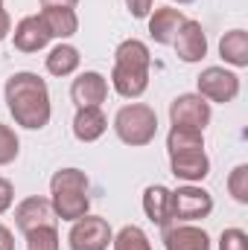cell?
Segmentation results:
<instances>
[{
  "label": "cell",
  "mask_w": 248,
  "mask_h": 250,
  "mask_svg": "<svg viewBox=\"0 0 248 250\" xmlns=\"http://www.w3.org/2000/svg\"><path fill=\"white\" fill-rule=\"evenodd\" d=\"M6 105H9L12 120L29 131H41L53 114L47 82L29 70H21L6 79Z\"/></svg>",
  "instance_id": "cell-1"
},
{
  "label": "cell",
  "mask_w": 248,
  "mask_h": 250,
  "mask_svg": "<svg viewBox=\"0 0 248 250\" xmlns=\"http://www.w3.org/2000/svg\"><path fill=\"white\" fill-rule=\"evenodd\" d=\"M114 134L125 146H149L158 134V114L143 102L123 105L114 117Z\"/></svg>",
  "instance_id": "cell-2"
},
{
  "label": "cell",
  "mask_w": 248,
  "mask_h": 250,
  "mask_svg": "<svg viewBox=\"0 0 248 250\" xmlns=\"http://www.w3.org/2000/svg\"><path fill=\"white\" fill-rule=\"evenodd\" d=\"M111 239H114L111 224L99 215H82L79 221H73L67 233L70 250H108Z\"/></svg>",
  "instance_id": "cell-3"
},
{
  "label": "cell",
  "mask_w": 248,
  "mask_h": 250,
  "mask_svg": "<svg viewBox=\"0 0 248 250\" xmlns=\"http://www.w3.org/2000/svg\"><path fill=\"white\" fill-rule=\"evenodd\" d=\"M196 84H198V96H204L207 102L228 105L240 96V76L225 67H204Z\"/></svg>",
  "instance_id": "cell-4"
},
{
  "label": "cell",
  "mask_w": 248,
  "mask_h": 250,
  "mask_svg": "<svg viewBox=\"0 0 248 250\" xmlns=\"http://www.w3.org/2000/svg\"><path fill=\"white\" fill-rule=\"evenodd\" d=\"M213 212V195L201 187H178L173 192V221H198Z\"/></svg>",
  "instance_id": "cell-5"
},
{
  "label": "cell",
  "mask_w": 248,
  "mask_h": 250,
  "mask_svg": "<svg viewBox=\"0 0 248 250\" xmlns=\"http://www.w3.org/2000/svg\"><path fill=\"white\" fill-rule=\"evenodd\" d=\"M170 120L173 125H181V128L204 131V125L210 123V102L198 93H181L170 102Z\"/></svg>",
  "instance_id": "cell-6"
},
{
  "label": "cell",
  "mask_w": 248,
  "mask_h": 250,
  "mask_svg": "<svg viewBox=\"0 0 248 250\" xmlns=\"http://www.w3.org/2000/svg\"><path fill=\"white\" fill-rule=\"evenodd\" d=\"M70 99L76 108H99L108 99V79L97 70H85L70 84Z\"/></svg>",
  "instance_id": "cell-7"
},
{
  "label": "cell",
  "mask_w": 248,
  "mask_h": 250,
  "mask_svg": "<svg viewBox=\"0 0 248 250\" xmlns=\"http://www.w3.org/2000/svg\"><path fill=\"white\" fill-rule=\"evenodd\" d=\"M173 47H175V53H178L181 62H187V64L201 62V59L207 56V35H204V26H201L198 21H190V18H187L184 23H181V29L175 32Z\"/></svg>",
  "instance_id": "cell-8"
},
{
  "label": "cell",
  "mask_w": 248,
  "mask_h": 250,
  "mask_svg": "<svg viewBox=\"0 0 248 250\" xmlns=\"http://www.w3.org/2000/svg\"><path fill=\"white\" fill-rule=\"evenodd\" d=\"M53 204L47 201V198H24L18 207H15V224H18V230L26 236L29 230H35V227H44V224H53Z\"/></svg>",
  "instance_id": "cell-9"
},
{
  "label": "cell",
  "mask_w": 248,
  "mask_h": 250,
  "mask_svg": "<svg viewBox=\"0 0 248 250\" xmlns=\"http://www.w3.org/2000/svg\"><path fill=\"white\" fill-rule=\"evenodd\" d=\"M170 169L178 181L187 184H196V181H204L210 175V160L204 154V148L198 151H178V154H170Z\"/></svg>",
  "instance_id": "cell-10"
},
{
  "label": "cell",
  "mask_w": 248,
  "mask_h": 250,
  "mask_svg": "<svg viewBox=\"0 0 248 250\" xmlns=\"http://www.w3.org/2000/svg\"><path fill=\"white\" fill-rule=\"evenodd\" d=\"M50 44V32L38 15H26L15 26V50L21 53H38Z\"/></svg>",
  "instance_id": "cell-11"
},
{
  "label": "cell",
  "mask_w": 248,
  "mask_h": 250,
  "mask_svg": "<svg viewBox=\"0 0 248 250\" xmlns=\"http://www.w3.org/2000/svg\"><path fill=\"white\" fill-rule=\"evenodd\" d=\"M184 12L181 9H173V6H161L149 15V35L155 38V44H173L175 41V32L181 29L184 23Z\"/></svg>",
  "instance_id": "cell-12"
},
{
  "label": "cell",
  "mask_w": 248,
  "mask_h": 250,
  "mask_svg": "<svg viewBox=\"0 0 248 250\" xmlns=\"http://www.w3.org/2000/svg\"><path fill=\"white\" fill-rule=\"evenodd\" d=\"M167 250H210V236L196 224H175L164 230Z\"/></svg>",
  "instance_id": "cell-13"
},
{
  "label": "cell",
  "mask_w": 248,
  "mask_h": 250,
  "mask_svg": "<svg viewBox=\"0 0 248 250\" xmlns=\"http://www.w3.org/2000/svg\"><path fill=\"white\" fill-rule=\"evenodd\" d=\"M143 212L149 221H155L158 227H170L173 221V192L161 184L143 189Z\"/></svg>",
  "instance_id": "cell-14"
},
{
  "label": "cell",
  "mask_w": 248,
  "mask_h": 250,
  "mask_svg": "<svg viewBox=\"0 0 248 250\" xmlns=\"http://www.w3.org/2000/svg\"><path fill=\"white\" fill-rule=\"evenodd\" d=\"M149 64H152V56H149V47L137 38H125L117 44L114 50V67H123V70H140V73H149Z\"/></svg>",
  "instance_id": "cell-15"
},
{
  "label": "cell",
  "mask_w": 248,
  "mask_h": 250,
  "mask_svg": "<svg viewBox=\"0 0 248 250\" xmlns=\"http://www.w3.org/2000/svg\"><path fill=\"white\" fill-rule=\"evenodd\" d=\"M108 131V120L102 114V108H79L73 117V134L82 143H94Z\"/></svg>",
  "instance_id": "cell-16"
},
{
  "label": "cell",
  "mask_w": 248,
  "mask_h": 250,
  "mask_svg": "<svg viewBox=\"0 0 248 250\" xmlns=\"http://www.w3.org/2000/svg\"><path fill=\"white\" fill-rule=\"evenodd\" d=\"M38 18L44 21L50 38H70L79 32V18L73 9H64V6H50V9H41Z\"/></svg>",
  "instance_id": "cell-17"
},
{
  "label": "cell",
  "mask_w": 248,
  "mask_h": 250,
  "mask_svg": "<svg viewBox=\"0 0 248 250\" xmlns=\"http://www.w3.org/2000/svg\"><path fill=\"white\" fill-rule=\"evenodd\" d=\"M50 204H53V212H56L62 221H79V218L88 215V209H91L88 192H53Z\"/></svg>",
  "instance_id": "cell-18"
},
{
  "label": "cell",
  "mask_w": 248,
  "mask_h": 250,
  "mask_svg": "<svg viewBox=\"0 0 248 250\" xmlns=\"http://www.w3.org/2000/svg\"><path fill=\"white\" fill-rule=\"evenodd\" d=\"M111 87H114L123 99H137V96H143V90L149 87V73L114 67V70H111Z\"/></svg>",
  "instance_id": "cell-19"
},
{
  "label": "cell",
  "mask_w": 248,
  "mask_h": 250,
  "mask_svg": "<svg viewBox=\"0 0 248 250\" xmlns=\"http://www.w3.org/2000/svg\"><path fill=\"white\" fill-rule=\"evenodd\" d=\"M219 56L231 67H248V32L231 29L219 38Z\"/></svg>",
  "instance_id": "cell-20"
},
{
  "label": "cell",
  "mask_w": 248,
  "mask_h": 250,
  "mask_svg": "<svg viewBox=\"0 0 248 250\" xmlns=\"http://www.w3.org/2000/svg\"><path fill=\"white\" fill-rule=\"evenodd\" d=\"M79 62H82V56H79L76 47L59 44V47H53L47 53V62L44 64H47V73H53V76H70V73L79 70Z\"/></svg>",
  "instance_id": "cell-21"
},
{
  "label": "cell",
  "mask_w": 248,
  "mask_h": 250,
  "mask_svg": "<svg viewBox=\"0 0 248 250\" xmlns=\"http://www.w3.org/2000/svg\"><path fill=\"white\" fill-rule=\"evenodd\" d=\"M167 148H170V154H178V151H198V148H204V131L173 125L170 134H167Z\"/></svg>",
  "instance_id": "cell-22"
},
{
  "label": "cell",
  "mask_w": 248,
  "mask_h": 250,
  "mask_svg": "<svg viewBox=\"0 0 248 250\" xmlns=\"http://www.w3.org/2000/svg\"><path fill=\"white\" fill-rule=\"evenodd\" d=\"M50 192H88V175L82 169H59L50 178Z\"/></svg>",
  "instance_id": "cell-23"
},
{
  "label": "cell",
  "mask_w": 248,
  "mask_h": 250,
  "mask_svg": "<svg viewBox=\"0 0 248 250\" xmlns=\"http://www.w3.org/2000/svg\"><path fill=\"white\" fill-rule=\"evenodd\" d=\"M111 245H114V250H152L149 236L137 224H125L123 230L111 239Z\"/></svg>",
  "instance_id": "cell-24"
},
{
  "label": "cell",
  "mask_w": 248,
  "mask_h": 250,
  "mask_svg": "<svg viewBox=\"0 0 248 250\" xmlns=\"http://www.w3.org/2000/svg\"><path fill=\"white\" fill-rule=\"evenodd\" d=\"M26 248L29 250H59V233L53 224L35 227L26 233Z\"/></svg>",
  "instance_id": "cell-25"
},
{
  "label": "cell",
  "mask_w": 248,
  "mask_h": 250,
  "mask_svg": "<svg viewBox=\"0 0 248 250\" xmlns=\"http://www.w3.org/2000/svg\"><path fill=\"white\" fill-rule=\"evenodd\" d=\"M18 151H21V140H18V134H15L9 125L0 123V166L12 163V160L18 157Z\"/></svg>",
  "instance_id": "cell-26"
},
{
  "label": "cell",
  "mask_w": 248,
  "mask_h": 250,
  "mask_svg": "<svg viewBox=\"0 0 248 250\" xmlns=\"http://www.w3.org/2000/svg\"><path fill=\"white\" fill-rule=\"evenodd\" d=\"M228 192L234 195V201L248 204V163H240V166L228 175Z\"/></svg>",
  "instance_id": "cell-27"
},
{
  "label": "cell",
  "mask_w": 248,
  "mask_h": 250,
  "mask_svg": "<svg viewBox=\"0 0 248 250\" xmlns=\"http://www.w3.org/2000/svg\"><path fill=\"white\" fill-rule=\"evenodd\" d=\"M219 250H248V236L240 227H228L219 236Z\"/></svg>",
  "instance_id": "cell-28"
},
{
  "label": "cell",
  "mask_w": 248,
  "mask_h": 250,
  "mask_svg": "<svg viewBox=\"0 0 248 250\" xmlns=\"http://www.w3.org/2000/svg\"><path fill=\"white\" fill-rule=\"evenodd\" d=\"M12 201H15V187H12V181L0 178V215L12 207Z\"/></svg>",
  "instance_id": "cell-29"
},
{
  "label": "cell",
  "mask_w": 248,
  "mask_h": 250,
  "mask_svg": "<svg viewBox=\"0 0 248 250\" xmlns=\"http://www.w3.org/2000/svg\"><path fill=\"white\" fill-rule=\"evenodd\" d=\"M152 3H155V0H125V6H128V12H131L134 18H146V15L152 12Z\"/></svg>",
  "instance_id": "cell-30"
},
{
  "label": "cell",
  "mask_w": 248,
  "mask_h": 250,
  "mask_svg": "<svg viewBox=\"0 0 248 250\" xmlns=\"http://www.w3.org/2000/svg\"><path fill=\"white\" fill-rule=\"evenodd\" d=\"M9 32H12V18H9V12L0 6V41L9 38Z\"/></svg>",
  "instance_id": "cell-31"
},
{
  "label": "cell",
  "mask_w": 248,
  "mask_h": 250,
  "mask_svg": "<svg viewBox=\"0 0 248 250\" xmlns=\"http://www.w3.org/2000/svg\"><path fill=\"white\" fill-rule=\"evenodd\" d=\"M0 250H15V239H12L9 227H3V224H0Z\"/></svg>",
  "instance_id": "cell-32"
},
{
  "label": "cell",
  "mask_w": 248,
  "mask_h": 250,
  "mask_svg": "<svg viewBox=\"0 0 248 250\" xmlns=\"http://www.w3.org/2000/svg\"><path fill=\"white\" fill-rule=\"evenodd\" d=\"M79 0H41V6L44 9H50V6H64V9H73Z\"/></svg>",
  "instance_id": "cell-33"
},
{
  "label": "cell",
  "mask_w": 248,
  "mask_h": 250,
  "mask_svg": "<svg viewBox=\"0 0 248 250\" xmlns=\"http://www.w3.org/2000/svg\"><path fill=\"white\" fill-rule=\"evenodd\" d=\"M175 3H193V0H175Z\"/></svg>",
  "instance_id": "cell-34"
},
{
  "label": "cell",
  "mask_w": 248,
  "mask_h": 250,
  "mask_svg": "<svg viewBox=\"0 0 248 250\" xmlns=\"http://www.w3.org/2000/svg\"><path fill=\"white\" fill-rule=\"evenodd\" d=\"M0 6H3V0H0Z\"/></svg>",
  "instance_id": "cell-35"
}]
</instances>
